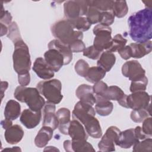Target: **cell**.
<instances>
[{
  "instance_id": "1",
  "label": "cell",
  "mask_w": 152,
  "mask_h": 152,
  "mask_svg": "<svg viewBox=\"0 0 152 152\" xmlns=\"http://www.w3.org/2000/svg\"><path fill=\"white\" fill-rule=\"evenodd\" d=\"M129 34L137 43L150 40L152 37V10L145 8L132 14L128 20Z\"/></svg>"
},
{
  "instance_id": "2",
  "label": "cell",
  "mask_w": 152,
  "mask_h": 152,
  "mask_svg": "<svg viewBox=\"0 0 152 152\" xmlns=\"http://www.w3.org/2000/svg\"><path fill=\"white\" fill-rule=\"evenodd\" d=\"M96 111L93 106L78 102L72 111V118L77 119L84 126L90 136L94 138H100L102 131L98 119L95 118Z\"/></svg>"
},
{
  "instance_id": "3",
  "label": "cell",
  "mask_w": 152,
  "mask_h": 152,
  "mask_svg": "<svg viewBox=\"0 0 152 152\" xmlns=\"http://www.w3.org/2000/svg\"><path fill=\"white\" fill-rule=\"evenodd\" d=\"M14 96L19 102L26 103L30 109L35 112L41 110L46 103L37 88L19 86L15 88Z\"/></svg>"
},
{
  "instance_id": "4",
  "label": "cell",
  "mask_w": 152,
  "mask_h": 152,
  "mask_svg": "<svg viewBox=\"0 0 152 152\" xmlns=\"http://www.w3.org/2000/svg\"><path fill=\"white\" fill-rule=\"evenodd\" d=\"M51 32L57 40L68 46L76 40L83 38V33L75 30L67 19L55 22L51 27Z\"/></svg>"
},
{
  "instance_id": "5",
  "label": "cell",
  "mask_w": 152,
  "mask_h": 152,
  "mask_svg": "<svg viewBox=\"0 0 152 152\" xmlns=\"http://www.w3.org/2000/svg\"><path fill=\"white\" fill-rule=\"evenodd\" d=\"M14 44L12 60L15 71L18 75L29 72L31 62L27 45L23 40H18Z\"/></svg>"
},
{
  "instance_id": "6",
  "label": "cell",
  "mask_w": 152,
  "mask_h": 152,
  "mask_svg": "<svg viewBox=\"0 0 152 152\" xmlns=\"http://www.w3.org/2000/svg\"><path fill=\"white\" fill-rule=\"evenodd\" d=\"M36 88L48 102L55 104H58L63 98L61 93L62 84L59 80L52 79L40 81Z\"/></svg>"
},
{
  "instance_id": "7",
  "label": "cell",
  "mask_w": 152,
  "mask_h": 152,
  "mask_svg": "<svg viewBox=\"0 0 152 152\" xmlns=\"http://www.w3.org/2000/svg\"><path fill=\"white\" fill-rule=\"evenodd\" d=\"M93 34L95 37L93 41V46L100 52L108 50L112 45V29L109 26L97 24L93 28Z\"/></svg>"
},
{
  "instance_id": "8",
  "label": "cell",
  "mask_w": 152,
  "mask_h": 152,
  "mask_svg": "<svg viewBox=\"0 0 152 152\" xmlns=\"http://www.w3.org/2000/svg\"><path fill=\"white\" fill-rule=\"evenodd\" d=\"M88 8V1H67L64 4V12L67 20H72L86 15Z\"/></svg>"
},
{
  "instance_id": "9",
  "label": "cell",
  "mask_w": 152,
  "mask_h": 152,
  "mask_svg": "<svg viewBox=\"0 0 152 152\" xmlns=\"http://www.w3.org/2000/svg\"><path fill=\"white\" fill-rule=\"evenodd\" d=\"M151 96L145 91L132 93L126 96V108L132 110L145 109L150 112Z\"/></svg>"
},
{
  "instance_id": "10",
  "label": "cell",
  "mask_w": 152,
  "mask_h": 152,
  "mask_svg": "<svg viewBox=\"0 0 152 152\" xmlns=\"http://www.w3.org/2000/svg\"><path fill=\"white\" fill-rule=\"evenodd\" d=\"M120 132V129L115 126L109 127L98 144L99 150L104 152L115 151V143Z\"/></svg>"
},
{
  "instance_id": "11",
  "label": "cell",
  "mask_w": 152,
  "mask_h": 152,
  "mask_svg": "<svg viewBox=\"0 0 152 152\" xmlns=\"http://www.w3.org/2000/svg\"><path fill=\"white\" fill-rule=\"evenodd\" d=\"M122 74L131 81L138 80L145 76V71L135 60L126 62L122 67Z\"/></svg>"
},
{
  "instance_id": "12",
  "label": "cell",
  "mask_w": 152,
  "mask_h": 152,
  "mask_svg": "<svg viewBox=\"0 0 152 152\" xmlns=\"http://www.w3.org/2000/svg\"><path fill=\"white\" fill-rule=\"evenodd\" d=\"M44 59L54 72H58L64 65V57L58 50L49 49L45 54Z\"/></svg>"
},
{
  "instance_id": "13",
  "label": "cell",
  "mask_w": 152,
  "mask_h": 152,
  "mask_svg": "<svg viewBox=\"0 0 152 152\" xmlns=\"http://www.w3.org/2000/svg\"><path fill=\"white\" fill-rule=\"evenodd\" d=\"M55 104L47 102L43 110V123L42 126L50 127L53 130L58 127V121L55 113Z\"/></svg>"
},
{
  "instance_id": "14",
  "label": "cell",
  "mask_w": 152,
  "mask_h": 152,
  "mask_svg": "<svg viewBox=\"0 0 152 152\" xmlns=\"http://www.w3.org/2000/svg\"><path fill=\"white\" fill-rule=\"evenodd\" d=\"M41 118V110L35 112L30 109H26L21 112L20 120L26 128L27 129H33L39 125Z\"/></svg>"
},
{
  "instance_id": "15",
  "label": "cell",
  "mask_w": 152,
  "mask_h": 152,
  "mask_svg": "<svg viewBox=\"0 0 152 152\" xmlns=\"http://www.w3.org/2000/svg\"><path fill=\"white\" fill-rule=\"evenodd\" d=\"M33 70L39 78L43 80H50L55 75L54 71L42 57L36 58L33 64Z\"/></svg>"
},
{
  "instance_id": "16",
  "label": "cell",
  "mask_w": 152,
  "mask_h": 152,
  "mask_svg": "<svg viewBox=\"0 0 152 152\" xmlns=\"http://www.w3.org/2000/svg\"><path fill=\"white\" fill-rule=\"evenodd\" d=\"M138 141L140 140L135 134L134 129L130 128L122 132L121 131L115 144L122 148H129Z\"/></svg>"
},
{
  "instance_id": "17",
  "label": "cell",
  "mask_w": 152,
  "mask_h": 152,
  "mask_svg": "<svg viewBox=\"0 0 152 152\" xmlns=\"http://www.w3.org/2000/svg\"><path fill=\"white\" fill-rule=\"evenodd\" d=\"M75 95L82 103L91 106L96 103V97L93 91V87L88 84L80 85L75 91Z\"/></svg>"
},
{
  "instance_id": "18",
  "label": "cell",
  "mask_w": 152,
  "mask_h": 152,
  "mask_svg": "<svg viewBox=\"0 0 152 152\" xmlns=\"http://www.w3.org/2000/svg\"><path fill=\"white\" fill-rule=\"evenodd\" d=\"M68 134L74 141L87 140L88 138V134L82 124L74 119L69 123Z\"/></svg>"
},
{
  "instance_id": "19",
  "label": "cell",
  "mask_w": 152,
  "mask_h": 152,
  "mask_svg": "<svg viewBox=\"0 0 152 152\" xmlns=\"http://www.w3.org/2000/svg\"><path fill=\"white\" fill-rule=\"evenodd\" d=\"M129 46L131 49V57L138 59L150 53L152 49V42L151 40L141 43H133Z\"/></svg>"
},
{
  "instance_id": "20",
  "label": "cell",
  "mask_w": 152,
  "mask_h": 152,
  "mask_svg": "<svg viewBox=\"0 0 152 152\" xmlns=\"http://www.w3.org/2000/svg\"><path fill=\"white\" fill-rule=\"evenodd\" d=\"M56 115L58 121V128L59 131L64 135H68V130L71 122L70 110L67 108L62 107L57 110Z\"/></svg>"
},
{
  "instance_id": "21",
  "label": "cell",
  "mask_w": 152,
  "mask_h": 152,
  "mask_svg": "<svg viewBox=\"0 0 152 152\" xmlns=\"http://www.w3.org/2000/svg\"><path fill=\"white\" fill-rule=\"evenodd\" d=\"M24 131L19 125H12L5 129L4 137L6 141L10 144L19 142L24 136Z\"/></svg>"
},
{
  "instance_id": "22",
  "label": "cell",
  "mask_w": 152,
  "mask_h": 152,
  "mask_svg": "<svg viewBox=\"0 0 152 152\" xmlns=\"http://www.w3.org/2000/svg\"><path fill=\"white\" fill-rule=\"evenodd\" d=\"M48 48L55 49L62 54L64 57V65L69 64L72 59V52L69 46L57 39L51 40L48 44Z\"/></svg>"
},
{
  "instance_id": "23",
  "label": "cell",
  "mask_w": 152,
  "mask_h": 152,
  "mask_svg": "<svg viewBox=\"0 0 152 152\" xmlns=\"http://www.w3.org/2000/svg\"><path fill=\"white\" fill-rule=\"evenodd\" d=\"M96 105L95 111L100 116H106L109 115L113 109V103L102 96L95 95Z\"/></svg>"
},
{
  "instance_id": "24",
  "label": "cell",
  "mask_w": 152,
  "mask_h": 152,
  "mask_svg": "<svg viewBox=\"0 0 152 152\" xmlns=\"http://www.w3.org/2000/svg\"><path fill=\"white\" fill-rule=\"evenodd\" d=\"M53 131L50 127L43 126L35 137V145L39 148L45 147L52 138Z\"/></svg>"
},
{
  "instance_id": "25",
  "label": "cell",
  "mask_w": 152,
  "mask_h": 152,
  "mask_svg": "<svg viewBox=\"0 0 152 152\" xmlns=\"http://www.w3.org/2000/svg\"><path fill=\"white\" fill-rule=\"evenodd\" d=\"M116 62V57L114 53L109 51H105L101 53L99 58L97 65L106 72L109 71Z\"/></svg>"
},
{
  "instance_id": "26",
  "label": "cell",
  "mask_w": 152,
  "mask_h": 152,
  "mask_svg": "<svg viewBox=\"0 0 152 152\" xmlns=\"http://www.w3.org/2000/svg\"><path fill=\"white\" fill-rule=\"evenodd\" d=\"M20 115L21 106L20 103L14 100L8 101L4 110L5 118L14 121L17 119Z\"/></svg>"
},
{
  "instance_id": "27",
  "label": "cell",
  "mask_w": 152,
  "mask_h": 152,
  "mask_svg": "<svg viewBox=\"0 0 152 152\" xmlns=\"http://www.w3.org/2000/svg\"><path fill=\"white\" fill-rule=\"evenodd\" d=\"M106 72L104 69L98 66H92L88 69L84 78L88 82L94 84L103 79L106 75Z\"/></svg>"
},
{
  "instance_id": "28",
  "label": "cell",
  "mask_w": 152,
  "mask_h": 152,
  "mask_svg": "<svg viewBox=\"0 0 152 152\" xmlns=\"http://www.w3.org/2000/svg\"><path fill=\"white\" fill-rule=\"evenodd\" d=\"M124 95V93L121 88L116 86H111L107 87L102 97L108 100L118 101Z\"/></svg>"
},
{
  "instance_id": "29",
  "label": "cell",
  "mask_w": 152,
  "mask_h": 152,
  "mask_svg": "<svg viewBox=\"0 0 152 152\" xmlns=\"http://www.w3.org/2000/svg\"><path fill=\"white\" fill-rule=\"evenodd\" d=\"M72 27L80 31H86L89 30L91 27V24L89 23L88 20L85 17H79L78 18L72 19V20H68Z\"/></svg>"
},
{
  "instance_id": "30",
  "label": "cell",
  "mask_w": 152,
  "mask_h": 152,
  "mask_svg": "<svg viewBox=\"0 0 152 152\" xmlns=\"http://www.w3.org/2000/svg\"><path fill=\"white\" fill-rule=\"evenodd\" d=\"M112 11L114 15L118 18H122L125 17L128 11L126 1H114Z\"/></svg>"
},
{
  "instance_id": "31",
  "label": "cell",
  "mask_w": 152,
  "mask_h": 152,
  "mask_svg": "<svg viewBox=\"0 0 152 152\" xmlns=\"http://www.w3.org/2000/svg\"><path fill=\"white\" fill-rule=\"evenodd\" d=\"M113 3H114V1H109V0L88 1L89 6H92L96 8L100 12L112 11Z\"/></svg>"
},
{
  "instance_id": "32",
  "label": "cell",
  "mask_w": 152,
  "mask_h": 152,
  "mask_svg": "<svg viewBox=\"0 0 152 152\" xmlns=\"http://www.w3.org/2000/svg\"><path fill=\"white\" fill-rule=\"evenodd\" d=\"M71 151H95V150L87 140H71Z\"/></svg>"
},
{
  "instance_id": "33",
  "label": "cell",
  "mask_w": 152,
  "mask_h": 152,
  "mask_svg": "<svg viewBox=\"0 0 152 152\" xmlns=\"http://www.w3.org/2000/svg\"><path fill=\"white\" fill-rule=\"evenodd\" d=\"M127 40L122 37L121 34H116L112 40V45L107 51L110 52H115L119 51L125 46Z\"/></svg>"
},
{
  "instance_id": "34",
  "label": "cell",
  "mask_w": 152,
  "mask_h": 152,
  "mask_svg": "<svg viewBox=\"0 0 152 152\" xmlns=\"http://www.w3.org/2000/svg\"><path fill=\"white\" fill-rule=\"evenodd\" d=\"M133 151H148L151 152L152 150V139L151 137L147 138L142 140V141H138L133 145Z\"/></svg>"
},
{
  "instance_id": "35",
  "label": "cell",
  "mask_w": 152,
  "mask_h": 152,
  "mask_svg": "<svg viewBox=\"0 0 152 152\" xmlns=\"http://www.w3.org/2000/svg\"><path fill=\"white\" fill-rule=\"evenodd\" d=\"M150 112L145 109L132 110L131 112V119L132 121L140 123L142 122L146 118L151 116Z\"/></svg>"
},
{
  "instance_id": "36",
  "label": "cell",
  "mask_w": 152,
  "mask_h": 152,
  "mask_svg": "<svg viewBox=\"0 0 152 152\" xmlns=\"http://www.w3.org/2000/svg\"><path fill=\"white\" fill-rule=\"evenodd\" d=\"M148 84V78L146 76H144L143 78L134 81H131V86L129 87L130 91L131 93L137 92V91H145L147 88Z\"/></svg>"
},
{
  "instance_id": "37",
  "label": "cell",
  "mask_w": 152,
  "mask_h": 152,
  "mask_svg": "<svg viewBox=\"0 0 152 152\" xmlns=\"http://www.w3.org/2000/svg\"><path fill=\"white\" fill-rule=\"evenodd\" d=\"M102 12L99 11L96 8L89 6L86 14V18L91 24H95L99 22V18Z\"/></svg>"
},
{
  "instance_id": "38",
  "label": "cell",
  "mask_w": 152,
  "mask_h": 152,
  "mask_svg": "<svg viewBox=\"0 0 152 152\" xmlns=\"http://www.w3.org/2000/svg\"><path fill=\"white\" fill-rule=\"evenodd\" d=\"M7 36L14 42V43L18 40H22L18 26L15 22H12L9 26Z\"/></svg>"
},
{
  "instance_id": "39",
  "label": "cell",
  "mask_w": 152,
  "mask_h": 152,
  "mask_svg": "<svg viewBox=\"0 0 152 152\" xmlns=\"http://www.w3.org/2000/svg\"><path fill=\"white\" fill-rule=\"evenodd\" d=\"M90 68L88 64L84 59H79L75 64L74 69L78 75L85 77L88 69Z\"/></svg>"
},
{
  "instance_id": "40",
  "label": "cell",
  "mask_w": 152,
  "mask_h": 152,
  "mask_svg": "<svg viewBox=\"0 0 152 152\" xmlns=\"http://www.w3.org/2000/svg\"><path fill=\"white\" fill-rule=\"evenodd\" d=\"M115 20V15L112 11L102 12L100 14L99 22L100 24L109 26L112 24Z\"/></svg>"
},
{
  "instance_id": "41",
  "label": "cell",
  "mask_w": 152,
  "mask_h": 152,
  "mask_svg": "<svg viewBox=\"0 0 152 152\" xmlns=\"http://www.w3.org/2000/svg\"><path fill=\"white\" fill-rule=\"evenodd\" d=\"M101 53L102 52L96 49L93 45L86 48L83 51V55L91 59H99Z\"/></svg>"
},
{
  "instance_id": "42",
  "label": "cell",
  "mask_w": 152,
  "mask_h": 152,
  "mask_svg": "<svg viewBox=\"0 0 152 152\" xmlns=\"http://www.w3.org/2000/svg\"><path fill=\"white\" fill-rule=\"evenodd\" d=\"M108 86L103 81H99L96 83H94V85L93 86V91L95 95L102 96L106 89L107 88Z\"/></svg>"
},
{
  "instance_id": "43",
  "label": "cell",
  "mask_w": 152,
  "mask_h": 152,
  "mask_svg": "<svg viewBox=\"0 0 152 152\" xmlns=\"http://www.w3.org/2000/svg\"><path fill=\"white\" fill-rule=\"evenodd\" d=\"M72 52L78 53L83 52L86 49V46L82 40H76L68 45Z\"/></svg>"
},
{
  "instance_id": "44",
  "label": "cell",
  "mask_w": 152,
  "mask_h": 152,
  "mask_svg": "<svg viewBox=\"0 0 152 152\" xmlns=\"http://www.w3.org/2000/svg\"><path fill=\"white\" fill-rule=\"evenodd\" d=\"M151 129V118L148 116L142 121L141 129L146 135L148 137H151L152 135Z\"/></svg>"
},
{
  "instance_id": "45",
  "label": "cell",
  "mask_w": 152,
  "mask_h": 152,
  "mask_svg": "<svg viewBox=\"0 0 152 152\" xmlns=\"http://www.w3.org/2000/svg\"><path fill=\"white\" fill-rule=\"evenodd\" d=\"M1 23L4 25L10 26L12 23V16L8 11L4 10L3 7H2L1 12Z\"/></svg>"
},
{
  "instance_id": "46",
  "label": "cell",
  "mask_w": 152,
  "mask_h": 152,
  "mask_svg": "<svg viewBox=\"0 0 152 152\" xmlns=\"http://www.w3.org/2000/svg\"><path fill=\"white\" fill-rule=\"evenodd\" d=\"M18 81L20 86H26L29 84L30 82V75L29 72L18 74Z\"/></svg>"
},
{
  "instance_id": "47",
  "label": "cell",
  "mask_w": 152,
  "mask_h": 152,
  "mask_svg": "<svg viewBox=\"0 0 152 152\" xmlns=\"http://www.w3.org/2000/svg\"><path fill=\"white\" fill-rule=\"evenodd\" d=\"M121 58L125 60H128L131 57V49L129 45L125 46L124 48L119 50L118 52Z\"/></svg>"
},
{
  "instance_id": "48",
  "label": "cell",
  "mask_w": 152,
  "mask_h": 152,
  "mask_svg": "<svg viewBox=\"0 0 152 152\" xmlns=\"http://www.w3.org/2000/svg\"><path fill=\"white\" fill-rule=\"evenodd\" d=\"M134 131H135V134L137 137L138 138L139 140H142L145 139L147 138H150L142 132L141 128L140 126H136L135 128L134 129Z\"/></svg>"
},
{
  "instance_id": "49",
  "label": "cell",
  "mask_w": 152,
  "mask_h": 152,
  "mask_svg": "<svg viewBox=\"0 0 152 152\" xmlns=\"http://www.w3.org/2000/svg\"><path fill=\"white\" fill-rule=\"evenodd\" d=\"M12 121L10 120V119H5L4 120L1 121V125L2 126V127L6 129L8 128H10V126H11L12 125Z\"/></svg>"
},
{
  "instance_id": "50",
  "label": "cell",
  "mask_w": 152,
  "mask_h": 152,
  "mask_svg": "<svg viewBox=\"0 0 152 152\" xmlns=\"http://www.w3.org/2000/svg\"><path fill=\"white\" fill-rule=\"evenodd\" d=\"M8 83L7 81H1V99L2 100L4 95V91L6 90V89L8 88Z\"/></svg>"
},
{
  "instance_id": "51",
  "label": "cell",
  "mask_w": 152,
  "mask_h": 152,
  "mask_svg": "<svg viewBox=\"0 0 152 152\" xmlns=\"http://www.w3.org/2000/svg\"><path fill=\"white\" fill-rule=\"evenodd\" d=\"M64 147L66 151H71V140H65L64 142Z\"/></svg>"
},
{
  "instance_id": "52",
  "label": "cell",
  "mask_w": 152,
  "mask_h": 152,
  "mask_svg": "<svg viewBox=\"0 0 152 152\" xmlns=\"http://www.w3.org/2000/svg\"><path fill=\"white\" fill-rule=\"evenodd\" d=\"M0 24H1V36H2L8 33V28H7V27L5 25H4L2 23H0Z\"/></svg>"
},
{
  "instance_id": "53",
  "label": "cell",
  "mask_w": 152,
  "mask_h": 152,
  "mask_svg": "<svg viewBox=\"0 0 152 152\" xmlns=\"http://www.w3.org/2000/svg\"><path fill=\"white\" fill-rule=\"evenodd\" d=\"M3 151H21V150L20 149V147H14L12 148H5L4 150H3Z\"/></svg>"
},
{
  "instance_id": "54",
  "label": "cell",
  "mask_w": 152,
  "mask_h": 152,
  "mask_svg": "<svg viewBox=\"0 0 152 152\" xmlns=\"http://www.w3.org/2000/svg\"><path fill=\"white\" fill-rule=\"evenodd\" d=\"M44 151H59V150L58 148H56L55 147L48 146L45 148Z\"/></svg>"
}]
</instances>
